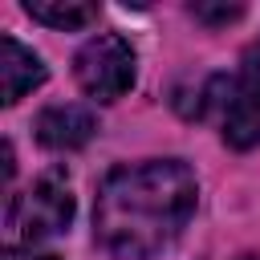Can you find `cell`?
<instances>
[{
  "label": "cell",
  "mask_w": 260,
  "mask_h": 260,
  "mask_svg": "<svg viewBox=\"0 0 260 260\" xmlns=\"http://www.w3.org/2000/svg\"><path fill=\"white\" fill-rule=\"evenodd\" d=\"M195 211V175L179 158L114 167L93 199V240L118 260H150Z\"/></svg>",
  "instance_id": "6da1fadb"
},
{
  "label": "cell",
  "mask_w": 260,
  "mask_h": 260,
  "mask_svg": "<svg viewBox=\"0 0 260 260\" xmlns=\"http://www.w3.org/2000/svg\"><path fill=\"white\" fill-rule=\"evenodd\" d=\"M73 77L93 102H118L134 85V49L118 32H98L73 57Z\"/></svg>",
  "instance_id": "7a4b0ae2"
},
{
  "label": "cell",
  "mask_w": 260,
  "mask_h": 260,
  "mask_svg": "<svg viewBox=\"0 0 260 260\" xmlns=\"http://www.w3.org/2000/svg\"><path fill=\"white\" fill-rule=\"evenodd\" d=\"M69 219H73V191H69V183L57 171L41 175L24 195H16L8 203V228L20 240H28V244L65 232Z\"/></svg>",
  "instance_id": "3957f363"
},
{
  "label": "cell",
  "mask_w": 260,
  "mask_h": 260,
  "mask_svg": "<svg viewBox=\"0 0 260 260\" xmlns=\"http://www.w3.org/2000/svg\"><path fill=\"white\" fill-rule=\"evenodd\" d=\"M223 142L232 150H248L260 142V41L248 45L240 61V77L232 81L223 106Z\"/></svg>",
  "instance_id": "277c9868"
},
{
  "label": "cell",
  "mask_w": 260,
  "mask_h": 260,
  "mask_svg": "<svg viewBox=\"0 0 260 260\" xmlns=\"http://www.w3.org/2000/svg\"><path fill=\"white\" fill-rule=\"evenodd\" d=\"M98 118L85 106H49L37 114V142L49 150H77L93 138Z\"/></svg>",
  "instance_id": "5b68a950"
},
{
  "label": "cell",
  "mask_w": 260,
  "mask_h": 260,
  "mask_svg": "<svg viewBox=\"0 0 260 260\" xmlns=\"http://www.w3.org/2000/svg\"><path fill=\"white\" fill-rule=\"evenodd\" d=\"M45 81V65L32 49H24L16 37H0V102L16 106L28 89H37Z\"/></svg>",
  "instance_id": "8992f818"
},
{
  "label": "cell",
  "mask_w": 260,
  "mask_h": 260,
  "mask_svg": "<svg viewBox=\"0 0 260 260\" xmlns=\"http://www.w3.org/2000/svg\"><path fill=\"white\" fill-rule=\"evenodd\" d=\"M24 12L49 28H85L98 20V4L85 0H24Z\"/></svg>",
  "instance_id": "52a82bcc"
},
{
  "label": "cell",
  "mask_w": 260,
  "mask_h": 260,
  "mask_svg": "<svg viewBox=\"0 0 260 260\" xmlns=\"http://www.w3.org/2000/svg\"><path fill=\"white\" fill-rule=\"evenodd\" d=\"M195 20H207V24H228V20H240L244 8L240 4H191Z\"/></svg>",
  "instance_id": "ba28073f"
},
{
  "label": "cell",
  "mask_w": 260,
  "mask_h": 260,
  "mask_svg": "<svg viewBox=\"0 0 260 260\" xmlns=\"http://www.w3.org/2000/svg\"><path fill=\"white\" fill-rule=\"evenodd\" d=\"M4 260H61V256H53V252H32V248H8Z\"/></svg>",
  "instance_id": "9c48e42d"
}]
</instances>
